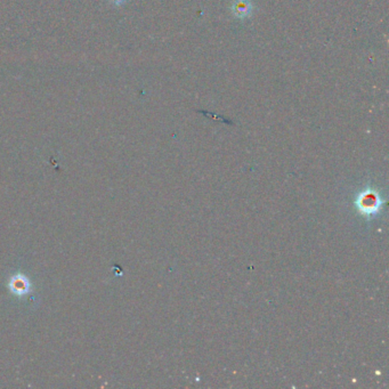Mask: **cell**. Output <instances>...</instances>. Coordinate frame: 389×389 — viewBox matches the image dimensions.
Masks as SVG:
<instances>
[{"label":"cell","mask_w":389,"mask_h":389,"mask_svg":"<svg viewBox=\"0 0 389 389\" xmlns=\"http://www.w3.org/2000/svg\"><path fill=\"white\" fill-rule=\"evenodd\" d=\"M232 13L239 20H246L252 15L253 4L251 0H233Z\"/></svg>","instance_id":"6da1fadb"},{"label":"cell","mask_w":389,"mask_h":389,"mask_svg":"<svg viewBox=\"0 0 389 389\" xmlns=\"http://www.w3.org/2000/svg\"><path fill=\"white\" fill-rule=\"evenodd\" d=\"M361 207L363 209H365L368 212H371L374 208H377V199L373 198V196H366L364 198V201H363Z\"/></svg>","instance_id":"7a4b0ae2"}]
</instances>
